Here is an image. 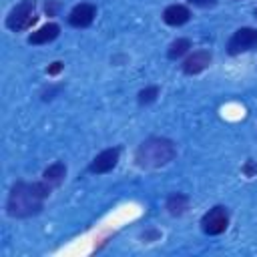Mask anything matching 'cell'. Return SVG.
<instances>
[{"instance_id":"cell-5","label":"cell","mask_w":257,"mask_h":257,"mask_svg":"<svg viewBox=\"0 0 257 257\" xmlns=\"http://www.w3.org/2000/svg\"><path fill=\"white\" fill-rule=\"evenodd\" d=\"M227 225H229V213L221 205L209 209L201 219V227L207 235H221L227 229Z\"/></svg>"},{"instance_id":"cell-1","label":"cell","mask_w":257,"mask_h":257,"mask_svg":"<svg viewBox=\"0 0 257 257\" xmlns=\"http://www.w3.org/2000/svg\"><path fill=\"white\" fill-rule=\"evenodd\" d=\"M50 187L46 181L42 183H16L10 189L6 211L10 217H30L42 209L44 199L50 195Z\"/></svg>"},{"instance_id":"cell-6","label":"cell","mask_w":257,"mask_h":257,"mask_svg":"<svg viewBox=\"0 0 257 257\" xmlns=\"http://www.w3.org/2000/svg\"><path fill=\"white\" fill-rule=\"evenodd\" d=\"M94 16H96V8L92 4H88V2H80V4H76L70 10L68 24L74 26V28H84V26H90L92 24Z\"/></svg>"},{"instance_id":"cell-13","label":"cell","mask_w":257,"mask_h":257,"mask_svg":"<svg viewBox=\"0 0 257 257\" xmlns=\"http://www.w3.org/2000/svg\"><path fill=\"white\" fill-rule=\"evenodd\" d=\"M191 48V40L189 38H177L171 46H169V58H173V60H177V58H181L187 50Z\"/></svg>"},{"instance_id":"cell-16","label":"cell","mask_w":257,"mask_h":257,"mask_svg":"<svg viewBox=\"0 0 257 257\" xmlns=\"http://www.w3.org/2000/svg\"><path fill=\"white\" fill-rule=\"evenodd\" d=\"M243 173H245L247 177H251V175H255V173H257V165H255V163H247V165L243 167Z\"/></svg>"},{"instance_id":"cell-15","label":"cell","mask_w":257,"mask_h":257,"mask_svg":"<svg viewBox=\"0 0 257 257\" xmlns=\"http://www.w3.org/2000/svg\"><path fill=\"white\" fill-rule=\"evenodd\" d=\"M62 66H64L62 62H52V66H48V70H46V72H48L50 76H54V74H58V72L62 70Z\"/></svg>"},{"instance_id":"cell-7","label":"cell","mask_w":257,"mask_h":257,"mask_svg":"<svg viewBox=\"0 0 257 257\" xmlns=\"http://www.w3.org/2000/svg\"><path fill=\"white\" fill-rule=\"evenodd\" d=\"M118 155H120V151H118L116 147L98 153V155L92 159V163L88 165V171H90V173H96V175L112 171V169L116 167V163H118Z\"/></svg>"},{"instance_id":"cell-2","label":"cell","mask_w":257,"mask_h":257,"mask_svg":"<svg viewBox=\"0 0 257 257\" xmlns=\"http://www.w3.org/2000/svg\"><path fill=\"white\" fill-rule=\"evenodd\" d=\"M175 155H177V149L169 139L153 137L139 145V149L135 153V161L143 169H157V167L171 163L175 159Z\"/></svg>"},{"instance_id":"cell-9","label":"cell","mask_w":257,"mask_h":257,"mask_svg":"<svg viewBox=\"0 0 257 257\" xmlns=\"http://www.w3.org/2000/svg\"><path fill=\"white\" fill-rule=\"evenodd\" d=\"M189 18H191V12H189V8L183 6V4H171V6H167L165 12H163V20H165V24H169V26H181V24H185Z\"/></svg>"},{"instance_id":"cell-3","label":"cell","mask_w":257,"mask_h":257,"mask_svg":"<svg viewBox=\"0 0 257 257\" xmlns=\"http://www.w3.org/2000/svg\"><path fill=\"white\" fill-rule=\"evenodd\" d=\"M34 0H22L20 4H16L10 14L6 16V26L14 32L18 30H26L36 22V14H34Z\"/></svg>"},{"instance_id":"cell-12","label":"cell","mask_w":257,"mask_h":257,"mask_svg":"<svg viewBox=\"0 0 257 257\" xmlns=\"http://www.w3.org/2000/svg\"><path fill=\"white\" fill-rule=\"evenodd\" d=\"M187 205H189V197L183 195V193H175L167 199V209H169L171 215H183Z\"/></svg>"},{"instance_id":"cell-17","label":"cell","mask_w":257,"mask_h":257,"mask_svg":"<svg viewBox=\"0 0 257 257\" xmlns=\"http://www.w3.org/2000/svg\"><path fill=\"white\" fill-rule=\"evenodd\" d=\"M191 4H195V6H201V8H207V6H213L217 0H189Z\"/></svg>"},{"instance_id":"cell-4","label":"cell","mask_w":257,"mask_h":257,"mask_svg":"<svg viewBox=\"0 0 257 257\" xmlns=\"http://www.w3.org/2000/svg\"><path fill=\"white\" fill-rule=\"evenodd\" d=\"M253 48H257V30L249 28V26L235 30V34L227 42V52L233 56L247 52V50H253Z\"/></svg>"},{"instance_id":"cell-10","label":"cell","mask_w":257,"mask_h":257,"mask_svg":"<svg viewBox=\"0 0 257 257\" xmlns=\"http://www.w3.org/2000/svg\"><path fill=\"white\" fill-rule=\"evenodd\" d=\"M58 32H60V26L54 24V22H48V24L40 26L38 30H34V32L28 36V42H30V44H46V42L54 40V38L58 36Z\"/></svg>"},{"instance_id":"cell-8","label":"cell","mask_w":257,"mask_h":257,"mask_svg":"<svg viewBox=\"0 0 257 257\" xmlns=\"http://www.w3.org/2000/svg\"><path fill=\"white\" fill-rule=\"evenodd\" d=\"M211 64V52L209 50H195L187 60L183 62V72L185 74H199Z\"/></svg>"},{"instance_id":"cell-11","label":"cell","mask_w":257,"mask_h":257,"mask_svg":"<svg viewBox=\"0 0 257 257\" xmlns=\"http://www.w3.org/2000/svg\"><path fill=\"white\" fill-rule=\"evenodd\" d=\"M64 175H66V167H64V163L56 161V163H52L50 167L44 169L42 179H44L48 185H58V183L64 179Z\"/></svg>"},{"instance_id":"cell-18","label":"cell","mask_w":257,"mask_h":257,"mask_svg":"<svg viewBox=\"0 0 257 257\" xmlns=\"http://www.w3.org/2000/svg\"><path fill=\"white\" fill-rule=\"evenodd\" d=\"M255 16H257V10H255Z\"/></svg>"},{"instance_id":"cell-14","label":"cell","mask_w":257,"mask_h":257,"mask_svg":"<svg viewBox=\"0 0 257 257\" xmlns=\"http://www.w3.org/2000/svg\"><path fill=\"white\" fill-rule=\"evenodd\" d=\"M159 96V86H147L139 92V102L141 104H151Z\"/></svg>"}]
</instances>
